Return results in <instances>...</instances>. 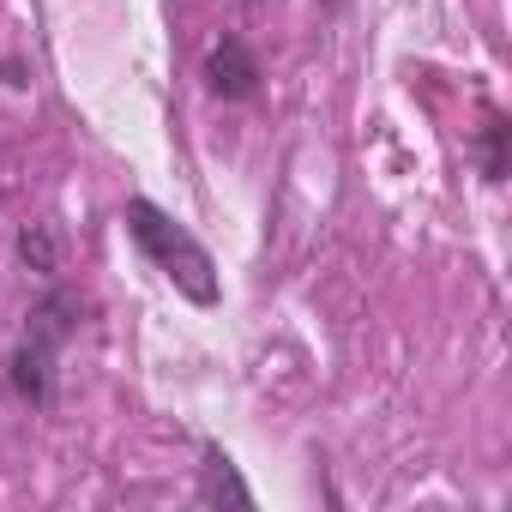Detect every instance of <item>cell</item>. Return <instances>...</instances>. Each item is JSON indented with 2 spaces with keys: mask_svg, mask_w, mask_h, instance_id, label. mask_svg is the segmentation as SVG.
I'll use <instances>...</instances> for the list:
<instances>
[{
  "mask_svg": "<svg viewBox=\"0 0 512 512\" xmlns=\"http://www.w3.org/2000/svg\"><path fill=\"white\" fill-rule=\"evenodd\" d=\"M121 223H127V235L139 241V253L145 260L187 296V302H199V308H211L217 302V266H211V253L163 211V205H151V199H127V211H121Z\"/></svg>",
  "mask_w": 512,
  "mask_h": 512,
  "instance_id": "cell-1",
  "label": "cell"
},
{
  "mask_svg": "<svg viewBox=\"0 0 512 512\" xmlns=\"http://www.w3.org/2000/svg\"><path fill=\"white\" fill-rule=\"evenodd\" d=\"M73 326H79V296H67V290H55V296H43L37 308H31V326H25V338H19V350L7 356V386L25 398V404H49V392H55V356H61V344L73 338Z\"/></svg>",
  "mask_w": 512,
  "mask_h": 512,
  "instance_id": "cell-2",
  "label": "cell"
},
{
  "mask_svg": "<svg viewBox=\"0 0 512 512\" xmlns=\"http://www.w3.org/2000/svg\"><path fill=\"white\" fill-rule=\"evenodd\" d=\"M205 91L223 97V103H247L253 91H260V61H253V49L241 37L211 43V55H205Z\"/></svg>",
  "mask_w": 512,
  "mask_h": 512,
  "instance_id": "cell-3",
  "label": "cell"
},
{
  "mask_svg": "<svg viewBox=\"0 0 512 512\" xmlns=\"http://www.w3.org/2000/svg\"><path fill=\"white\" fill-rule=\"evenodd\" d=\"M199 500H205V506H223V500H229V506H253V488L235 476V464H229L217 446H205V464H199Z\"/></svg>",
  "mask_w": 512,
  "mask_h": 512,
  "instance_id": "cell-4",
  "label": "cell"
},
{
  "mask_svg": "<svg viewBox=\"0 0 512 512\" xmlns=\"http://www.w3.org/2000/svg\"><path fill=\"white\" fill-rule=\"evenodd\" d=\"M19 260L31 272H43V278L61 272V235H55V223H25L19 229Z\"/></svg>",
  "mask_w": 512,
  "mask_h": 512,
  "instance_id": "cell-5",
  "label": "cell"
},
{
  "mask_svg": "<svg viewBox=\"0 0 512 512\" xmlns=\"http://www.w3.org/2000/svg\"><path fill=\"white\" fill-rule=\"evenodd\" d=\"M476 157H482V175L488 181H506V121L488 115L482 133H476Z\"/></svg>",
  "mask_w": 512,
  "mask_h": 512,
  "instance_id": "cell-6",
  "label": "cell"
}]
</instances>
